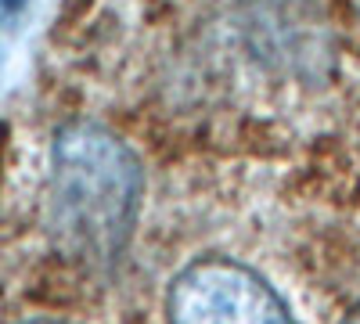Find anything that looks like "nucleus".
Masks as SVG:
<instances>
[{
	"mask_svg": "<svg viewBox=\"0 0 360 324\" xmlns=\"http://www.w3.org/2000/svg\"><path fill=\"white\" fill-rule=\"evenodd\" d=\"M144 195L134 148L98 123H65L51 144L47 223L54 249L83 271L105 274L130 249Z\"/></svg>",
	"mask_w": 360,
	"mask_h": 324,
	"instance_id": "1",
	"label": "nucleus"
},
{
	"mask_svg": "<svg viewBox=\"0 0 360 324\" xmlns=\"http://www.w3.org/2000/svg\"><path fill=\"white\" fill-rule=\"evenodd\" d=\"M169 324H292L288 306L252 267L224 256L195 259L166 292Z\"/></svg>",
	"mask_w": 360,
	"mask_h": 324,
	"instance_id": "2",
	"label": "nucleus"
},
{
	"mask_svg": "<svg viewBox=\"0 0 360 324\" xmlns=\"http://www.w3.org/2000/svg\"><path fill=\"white\" fill-rule=\"evenodd\" d=\"M342 324H360V303H356V306H353V313H349V317H346V320H342Z\"/></svg>",
	"mask_w": 360,
	"mask_h": 324,
	"instance_id": "3",
	"label": "nucleus"
},
{
	"mask_svg": "<svg viewBox=\"0 0 360 324\" xmlns=\"http://www.w3.org/2000/svg\"><path fill=\"white\" fill-rule=\"evenodd\" d=\"M0 4H4V8H22L25 0H0Z\"/></svg>",
	"mask_w": 360,
	"mask_h": 324,
	"instance_id": "4",
	"label": "nucleus"
},
{
	"mask_svg": "<svg viewBox=\"0 0 360 324\" xmlns=\"http://www.w3.org/2000/svg\"><path fill=\"white\" fill-rule=\"evenodd\" d=\"M25 324H65V320H47V317H40V320H25Z\"/></svg>",
	"mask_w": 360,
	"mask_h": 324,
	"instance_id": "5",
	"label": "nucleus"
}]
</instances>
